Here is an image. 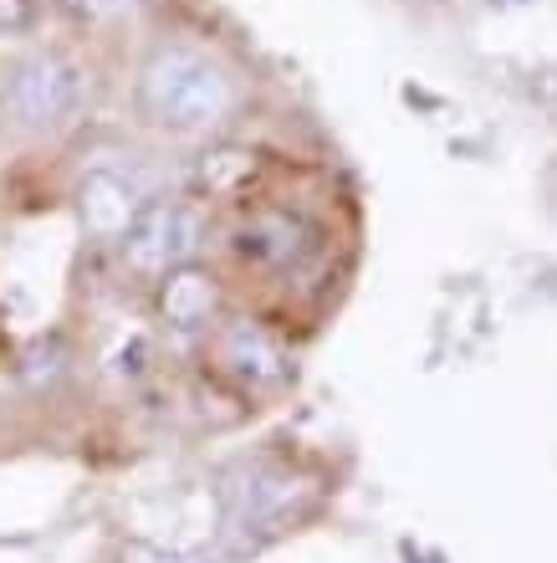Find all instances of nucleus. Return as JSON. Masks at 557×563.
Returning <instances> with one entry per match:
<instances>
[{"label":"nucleus","mask_w":557,"mask_h":563,"mask_svg":"<svg viewBox=\"0 0 557 563\" xmlns=\"http://www.w3.org/2000/svg\"><path fill=\"white\" fill-rule=\"evenodd\" d=\"M241 113V77L205 42L159 36L133 67V119L148 134L205 144L221 139Z\"/></svg>","instance_id":"f257e3e1"},{"label":"nucleus","mask_w":557,"mask_h":563,"mask_svg":"<svg viewBox=\"0 0 557 563\" xmlns=\"http://www.w3.org/2000/svg\"><path fill=\"white\" fill-rule=\"evenodd\" d=\"M88 88V67L67 46H26L0 67V119L26 139H57L82 119Z\"/></svg>","instance_id":"f03ea898"},{"label":"nucleus","mask_w":557,"mask_h":563,"mask_svg":"<svg viewBox=\"0 0 557 563\" xmlns=\"http://www.w3.org/2000/svg\"><path fill=\"white\" fill-rule=\"evenodd\" d=\"M225 252L235 256L241 272H256L266 282H292L308 277L312 262L323 256V231L308 210L277 206V200H246V206H235Z\"/></svg>","instance_id":"7ed1b4c3"},{"label":"nucleus","mask_w":557,"mask_h":563,"mask_svg":"<svg viewBox=\"0 0 557 563\" xmlns=\"http://www.w3.org/2000/svg\"><path fill=\"white\" fill-rule=\"evenodd\" d=\"M205 246H210V206L190 200V195H154L113 252L129 277L154 287L175 267L205 262Z\"/></svg>","instance_id":"20e7f679"},{"label":"nucleus","mask_w":557,"mask_h":563,"mask_svg":"<svg viewBox=\"0 0 557 563\" xmlns=\"http://www.w3.org/2000/svg\"><path fill=\"white\" fill-rule=\"evenodd\" d=\"M210 364L231 389H241L246 400H271L281 389H292L297 379V354L277 328L256 318V312H225L215 333L205 339Z\"/></svg>","instance_id":"39448f33"},{"label":"nucleus","mask_w":557,"mask_h":563,"mask_svg":"<svg viewBox=\"0 0 557 563\" xmlns=\"http://www.w3.org/2000/svg\"><path fill=\"white\" fill-rule=\"evenodd\" d=\"M312 503H318V487H312L302 472H287V466H256L241 487H231L225 528H231V538H241V543H256V538L287 533Z\"/></svg>","instance_id":"423d86ee"},{"label":"nucleus","mask_w":557,"mask_h":563,"mask_svg":"<svg viewBox=\"0 0 557 563\" xmlns=\"http://www.w3.org/2000/svg\"><path fill=\"white\" fill-rule=\"evenodd\" d=\"M225 312H231L225 308V277L210 262H190V267H175L169 277L154 282V318L164 323L169 339L205 343Z\"/></svg>","instance_id":"0eeeda50"},{"label":"nucleus","mask_w":557,"mask_h":563,"mask_svg":"<svg viewBox=\"0 0 557 563\" xmlns=\"http://www.w3.org/2000/svg\"><path fill=\"white\" fill-rule=\"evenodd\" d=\"M148 200H154V190L133 169H123V164H92V169H82V179L73 190L82 236L98 241V246H118L129 236V225L138 221V210Z\"/></svg>","instance_id":"6e6552de"},{"label":"nucleus","mask_w":557,"mask_h":563,"mask_svg":"<svg viewBox=\"0 0 557 563\" xmlns=\"http://www.w3.org/2000/svg\"><path fill=\"white\" fill-rule=\"evenodd\" d=\"M261 148L210 139L190 159V200H200V206H246L250 195L261 190Z\"/></svg>","instance_id":"1a4fd4ad"},{"label":"nucleus","mask_w":557,"mask_h":563,"mask_svg":"<svg viewBox=\"0 0 557 563\" xmlns=\"http://www.w3.org/2000/svg\"><path fill=\"white\" fill-rule=\"evenodd\" d=\"M67 11H73L77 26H92V31H103V26H118V21H129L144 0H62Z\"/></svg>","instance_id":"9d476101"},{"label":"nucleus","mask_w":557,"mask_h":563,"mask_svg":"<svg viewBox=\"0 0 557 563\" xmlns=\"http://www.w3.org/2000/svg\"><path fill=\"white\" fill-rule=\"evenodd\" d=\"M118 563H200L179 549H164V543H144V538H123L118 543Z\"/></svg>","instance_id":"9b49d317"},{"label":"nucleus","mask_w":557,"mask_h":563,"mask_svg":"<svg viewBox=\"0 0 557 563\" xmlns=\"http://www.w3.org/2000/svg\"><path fill=\"white\" fill-rule=\"evenodd\" d=\"M36 26V0H0V36H21Z\"/></svg>","instance_id":"f8f14e48"},{"label":"nucleus","mask_w":557,"mask_h":563,"mask_svg":"<svg viewBox=\"0 0 557 563\" xmlns=\"http://www.w3.org/2000/svg\"><path fill=\"white\" fill-rule=\"evenodd\" d=\"M501 5H527V0H501Z\"/></svg>","instance_id":"ddd939ff"}]
</instances>
